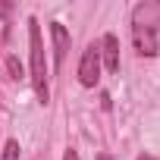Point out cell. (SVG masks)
<instances>
[{
	"mask_svg": "<svg viewBox=\"0 0 160 160\" xmlns=\"http://www.w3.org/2000/svg\"><path fill=\"white\" fill-rule=\"evenodd\" d=\"M101 57H104L107 72H119V41H116V35H104V41H101Z\"/></svg>",
	"mask_w": 160,
	"mask_h": 160,
	"instance_id": "5b68a950",
	"label": "cell"
},
{
	"mask_svg": "<svg viewBox=\"0 0 160 160\" xmlns=\"http://www.w3.org/2000/svg\"><path fill=\"white\" fill-rule=\"evenodd\" d=\"M101 78V47L91 44L85 53H82V63H78V82L85 88H94Z\"/></svg>",
	"mask_w": 160,
	"mask_h": 160,
	"instance_id": "7a4b0ae2",
	"label": "cell"
},
{
	"mask_svg": "<svg viewBox=\"0 0 160 160\" xmlns=\"http://www.w3.org/2000/svg\"><path fill=\"white\" fill-rule=\"evenodd\" d=\"M138 160H157V157H151V154H141V157H138Z\"/></svg>",
	"mask_w": 160,
	"mask_h": 160,
	"instance_id": "30bf717a",
	"label": "cell"
},
{
	"mask_svg": "<svg viewBox=\"0 0 160 160\" xmlns=\"http://www.w3.org/2000/svg\"><path fill=\"white\" fill-rule=\"evenodd\" d=\"M0 160H19V141H7V144H3V154H0Z\"/></svg>",
	"mask_w": 160,
	"mask_h": 160,
	"instance_id": "8992f818",
	"label": "cell"
},
{
	"mask_svg": "<svg viewBox=\"0 0 160 160\" xmlns=\"http://www.w3.org/2000/svg\"><path fill=\"white\" fill-rule=\"evenodd\" d=\"M7 69H10V75H13V78H22V66H19V60H16V57H7Z\"/></svg>",
	"mask_w": 160,
	"mask_h": 160,
	"instance_id": "52a82bcc",
	"label": "cell"
},
{
	"mask_svg": "<svg viewBox=\"0 0 160 160\" xmlns=\"http://www.w3.org/2000/svg\"><path fill=\"white\" fill-rule=\"evenodd\" d=\"M50 38H53V66L60 69L63 60H66V50H69V32H66L60 22H53V25H50Z\"/></svg>",
	"mask_w": 160,
	"mask_h": 160,
	"instance_id": "277c9868",
	"label": "cell"
},
{
	"mask_svg": "<svg viewBox=\"0 0 160 160\" xmlns=\"http://www.w3.org/2000/svg\"><path fill=\"white\" fill-rule=\"evenodd\" d=\"M63 160H78V154H75V151H66V154H63Z\"/></svg>",
	"mask_w": 160,
	"mask_h": 160,
	"instance_id": "ba28073f",
	"label": "cell"
},
{
	"mask_svg": "<svg viewBox=\"0 0 160 160\" xmlns=\"http://www.w3.org/2000/svg\"><path fill=\"white\" fill-rule=\"evenodd\" d=\"M7 10H10V7H7V3H0V16H7Z\"/></svg>",
	"mask_w": 160,
	"mask_h": 160,
	"instance_id": "9c48e42d",
	"label": "cell"
},
{
	"mask_svg": "<svg viewBox=\"0 0 160 160\" xmlns=\"http://www.w3.org/2000/svg\"><path fill=\"white\" fill-rule=\"evenodd\" d=\"M132 38H135V47L141 57H154L157 53V35L151 25H141V22H132Z\"/></svg>",
	"mask_w": 160,
	"mask_h": 160,
	"instance_id": "3957f363",
	"label": "cell"
},
{
	"mask_svg": "<svg viewBox=\"0 0 160 160\" xmlns=\"http://www.w3.org/2000/svg\"><path fill=\"white\" fill-rule=\"evenodd\" d=\"M28 44H32V85L41 104L50 101V88H47V60H44V44H41V28L38 19H28Z\"/></svg>",
	"mask_w": 160,
	"mask_h": 160,
	"instance_id": "6da1fadb",
	"label": "cell"
}]
</instances>
